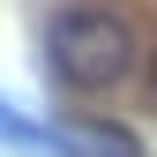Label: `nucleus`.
<instances>
[{
  "mask_svg": "<svg viewBox=\"0 0 157 157\" xmlns=\"http://www.w3.org/2000/svg\"><path fill=\"white\" fill-rule=\"evenodd\" d=\"M150 97H157V52H150Z\"/></svg>",
  "mask_w": 157,
  "mask_h": 157,
  "instance_id": "obj_3",
  "label": "nucleus"
},
{
  "mask_svg": "<svg viewBox=\"0 0 157 157\" xmlns=\"http://www.w3.org/2000/svg\"><path fill=\"white\" fill-rule=\"evenodd\" d=\"M60 135L75 150H90V157H142V142H135L127 127H105V120H67Z\"/></svg>",
  "mask_w": 157,
  "mask_h": 157,
  "instance_id": "obj_2",
  "label": "nucleus"
},
{
  "mask_svg": "<svg viewBox=\"0 0 157 157\" xmlns=\"http://www.w3.org/2000/svg\"><path fill=\"white\" fill-rule=\"evenodd\" d=\"M45 52L67 90H120L135 75V30L112 8H60L45 30Z\"/></svg>",
  "mask_w": 157,
  "mask_h": 157,
  "instance_id": "obj_1",
  "label": "nucleus"
}]
</instances>
